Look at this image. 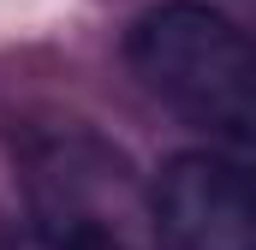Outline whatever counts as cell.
<instances>
[{
  "label": "cell",
  "mask_w": 256,
  "mask_h": 250,
  "mask_svg": "<svg viewBox=\"0 0 256 250\" xmlns=\"http://www.w3.org/2000/svg\"><path fill=\"white\" fill-rule=\"evenodd\" d=\"M137 84L208 143L256 149V30L208 0H155L131 18Z\"/></svg>",
  "instance_id": "6da1fadb"
},
{
  "label": "cell",
  "mask_w": 256,
  "mask_h": 250,
  "mask_svg": "<svg viewBox=\"0 0 256 250\" xmlns=\"http://www.w3.org/2000/svg\"><path fill=\"white\" fill-rule=\"evenodd\" d=\"M30 238L42 250H167L155 179L90 125H42L18 143Z\"/></svg>",
  "instance_id": "7a4b0ae2"
},
{
  "label": "cell",
  "mask_w": 256,
  "mask_h": 250,
  "mask_svg": "<svg viewBox=\"0 0 256 250\" xmlns=\"http://www.w3.org/2000/svg\"><path fill=\"white\" fill-rule=\"evenodd\" d=\"M167 250H256V173L226 149H185L155 173Z\"/></svg>",
  "instance_id": "3957f363"
},
{
  "label": "cell",
  "mask_w": 256,
  "mask_h": 250,
  "mask_svg": "<svg viewBox=\"0 0 256 250\" xmlns=\"http://www.w3.org/2000/svg\"><path fill=\"white\" fill-rule=\"evenodd\" d=\"M0 250H42V244H36V238L24 232V238H0Z\"/></svg>",
  "instance_id": "277c9868"
},
{
  "label": "cell",
  "mask_w": 256,
  "mask_h": 250,
  "mask_svg": "<svg viewBox=\"0 0 256 250\" xmlns=\"http://www.w3.org/2000/svg\"><path fill=\"white\" fill-rule=\"evenodd\" d=\"M250 6H256V0H250Z\"/></svg>",
  "instance_id": "5b68a950"
}]
</instances>
